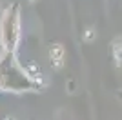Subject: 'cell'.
<instances>
[{
    "instance_id": "6da1fadb",
    "label": "cell",
    "mask_w": 122,
    "mask_h": 120,
    "mask_svg": "<svg viewBox=\"0 0 122 120\" xmlns=\"http://www.w3.org/2000/svg\"><path fill=\"white\" fill-rule=\"evenodd\" d=\"M20 36V22L16 9H7L0 20V42L4 44L5 51H15L16 42Z\"/></svg>"
},
{
    "instance_id": "7a4b0ae2",
    "label": "cell",
    "mask_w": 122,
    "mask_h": 120,
    "mask_svg": "<svg viewBox=\"0 0 122 120\" xmlns=\"http://www.w3.org/2000/svg\"><path fill=\"white\" fill-rule=\"evenodd\" d=\"M49 58H51L53 67L60 69L62 64H64V47H62L60 44H55L53 47H51V51H49Z\"/></svg>"
},
{
    "instance_id": "3957f363",
    "label": "cell",
    "mask_w": 122,
    "mask_h": 120,
    "mask_svg": "<svg viewBox=\"0 0 122 120\" xmlns=\"http://www.w3.org/2000/svg\"><path fill=\"white\" fill-rule=\"evenodd\" d=\"M113 56H115V60H117V64L122 65V44H117L115 47H113Z\"/></svg>"
},
{
    "instance_id": "277c9868",
    "label": "cell",
    "mask_w": 122,
    "mask_h": 120,
    "mask_svg": "<svg viewBox=\"0 0 122 120\" xmlns=\"http://www.w3.org/2000/svg\"><path fill=\"white\" fill-rule=\"evenodd\" d=\"M93 36H95V31L93 29H87L86 33H84V40H93Z\"/></svg>"
},
{
    "instance_id": "5b68a950",
    "label": "cell",
    "mask_w": 122,
    "mask_h": 120,
    "mask_svg": "<svg viewBox=\"0 0 122 120\" xmlns=\"http://www.w3.org/2000/svg\"><path fill=\"white\" fill-rule=\"evenodd\" d=\"M5 120H13V118H5Z\"/></svg>"
}]
</instances>
